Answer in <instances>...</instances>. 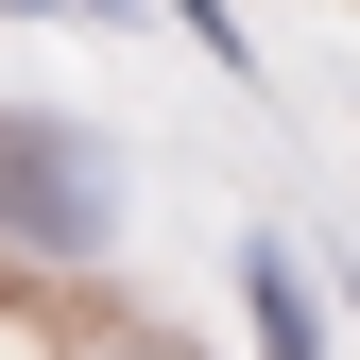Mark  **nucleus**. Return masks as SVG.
Instances as JSON below:
<instances>
[{"label": "nucleus", "instance_id": "nucleus-3", "mask_svg": "<svg viewBox=\"0 0 360 360\" xmlns=\"http://www.w3.org/2000/svg\"><path fill=\"white\" fill-rule=\"evenodd\" d=\"M155 18H189V34H206V69H257V52H240V18H223V0H155Z\"/></svg>", "mask_w": 360, "mask_h": 360}, {"label": "nucleus", "instance_id": "nucleus-1", "mask_svg": "<svg viewBox=\"0 0 360 360\" xmlns=\"http://www.w3.org/2000/svg\"><path fill=\"white\" fill-rule=\"evenodd\" d=\"M0 240H34V257H103L120 240V155L69 103H0Z\"/></svg>", "mask_w": 360, "mask_h": 360}, {"label": "nucleus", "instance_id": "nucleus-2", "mask_svg": "<svg viewBox=\"0 0 360 360\" xmlns=\"http://www.w3.org/2000/svg\"><path fill=\"white\" fill-rule=\"evenodd\" d=\"M240 309H257V343H275V360H326V292H309L292 240H240Z\"/></svg>", "mask_w": 360, "mask_h": 360}, {"label": "nucleus", "instance_id": "nucleus-4", "mask_svg": "<svg viewBox=\"0 0 360 360\" xmlns=\"http://www.w3.org/2000/svg\"><path fill=\"white\" fill-rule=\"evenodd\" d=\"M120 360H189V343H120Z\"/></svg>", "mask_w": 360, "mask_h": 360}, {"label": "nucleus", "instance_id": "nucleus-5", "mask_svg": "<svg viewBox=\"0 0 360 360\" xmlns=\"http://www.w3.org/2000/svg\"><path fill=\"white\" fill-rule=\"evenodd\" d=\"M18 18H34V0H18Z\"/></svg>", "mask_w": 360, "mask_h": 360}]
</instances>
